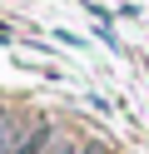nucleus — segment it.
<instances>
[{"mask_svg": "<svg viewBox=\"0 0 149 154\" xmlns=\"http://www.w3.org/2000/svg\"><path fill=\"white\" fill-rule=\"evenodd\" d=\"M25 139H20V119L15 114H0V154H20Z\"/></svg>", "mask_w": 149, "mask_h": 154, "instance_id": "f257e3e1", "label": "nucleus"}, {"mask_svg": "<svg viewBox=\"0 0 149 154\" xmlns=\"http://www.w3.org/2000/svg\"><path fill=\"white\" fill-rule=\"evenodd\" d=\"M40 154H85V149H79L75 139H50V144H45Z\"/></svg>", "mask_w": 149, "mask_h": 154, "instance_id": "f03ea898", "label": "nucleus"}]
</instances>
